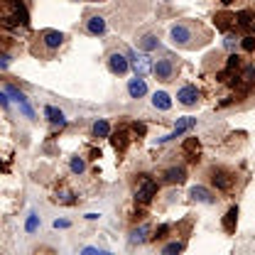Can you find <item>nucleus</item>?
Wrapping results in <instances>:
<instances>
[{"label":"nucleus","mask_w":255,"mask_h":255,"mask_svg":"<svg viewBox=\"0 0 255 255\" xmlns=\"http://www.w3.org/2000/svg\"><path fill=\"white\" fill-rule=\"evenodd\" d=\"M169 39L179 49H201L211 42V30L196 20H177L169 27Z\"/></svg>","instance_id":"1"},{"label":"nucleus","mask_w":255,"mask_h":255,"mask_svg":"<svg viewBox=\"0 0 255 255\" xmlns=\"http://www.w3.org/2000/svg\"><path fill=\"white\" fill-rule=\"evenodd\" d=\"M64 39H66V37H64V32H59V30H42L34 37L30 52L37 59H52V57L62 49Z\"/></svg>","instance_id":"2"},{"label":"nucleus","mask_w":255,"mask_h":255,"mask_svg":"<svg viewBox=\"0 0 255 255\" xmlns=\"http://www.w3.org/2000/svg\"><path fill=\"white\" fill-rule=\"evenodd\" d=\"M27 25V10L20 0H0V27H20Z\"/></svg>","instance_id":"3"},{"label":"nucleus","mask_w":255,"mask_h":255,"mask_svg":"<svg viewBox=\"0 0 255 255\" xmlns=\"http://www.w3.org/2000/svg\"><path fill=\"white\" fill-rule=\"evenodd\" d=\"M177 71H179V62L174 59V57H169V54H164L162 59L152 64V74H155V79L162 81V84H169V81H174L177 79Z\"/></svg>","instance_id":"4"},{"label":"nucleus","mask_w":255,"mask_h":255,"mask_svg":"<svg viewBox=\"0 0 255 255\" xmlns=\"http://www.w3.org/2000/svg\"><path fill=\"white\" fill-rule=\"evenodd\" d=\"M157 196V182L147 174H142L135 184V201L137 204H150L152 199Z\"/></svg>","instance_id":"5"},{"label":"nucleus","mask_w":255,"mask_h":255,"mask_svg":"<svg viewBox=\"0 0 255 255\" xmlns=\"http://www.w3.org/2000/svg\"><path fill=\"white\" fill-rule=\"evenodd\" d=\"M209 179L219 191H231L233 184H236V174L231 169H226V167H214L209 172Z\"/></svg>","instance_id":"6"},{"label":"nucleus","mask_w":255,"mask_h":255,"mask_svg":"<svg viewBox=\"0 0 255 255\" xmlns=\"http://www.w3.org/2000/svg\"><path fill=\"white\" fill-rule=\"evenodd\" d=\"M177 101L184 106V108H194V106H199V101H201V91L196 89V86H182L179 91H177Z\"/></svg>","instance_id":"7"},{"label":"nucleus","mask_w":255,"mask_h":255,"mask_svg":"<svg viewBox=\"0 0 255 255\" xmlns=\"http://www.w3.org/2000/svg\"><path fill=\"white\" fill-rule=\"evenodd\" d=\"M84 30L89 32V34H94V37L106 34V30H108L106 17H103V15H94V12H89V15H86V20H84Z\"/></svg>","instance_id":"8"},{"label":"nucleus","mask_w":255,"mask_h":255,"mask_svg":"<svg viewBox=\"0 0 255 255\" xmlns=\"http://www.w3.org/2000/svg\"><path fill=\"white\" fill-rule=\"evenodd\" d=\"M108 69H111V74L123 76V74H128V69H130V62L126 59V54L113 52V54H108Z\"/></svg>","instance_id":"9"},{"label":"nucleus","mask_w":255,"mask_h":255,"mask_svg":"<svg viewBox=\"0 0 255 255\" xmlns=\"http://www.w3.org/2000/svg\"><path fill=\"white\" fill-rule=\"evenodd\" d=\"M135 44H137V49H140V52H155V49L159 47V37L155 34V32H145V34H140V37H137V42H135Z\"/></svg>","instance_id":"10"},{"label":"nucleus","mask_w":255,"mask_h":255,"mask_svg":"<svg viewBox=\"0 0 255 255\" xmlns=\"http://www.w3.org/2000/svg\"><path fill=\"white\" fill-rule=\"evenodd\" d=\"M189 196H191V201H199V204H216L219 201L216 194L211 189H206V187H191Z\"/></svg>","instance_id":"11"},{"label":"nucleus","mask_w":255,"mask_h":255,"mask_svg":"<svg viewBox=\"0 0 255 255\" xmlns=\"http://www.w3.org/2000/svg\"><path fill=\"white\" fill-rule=\"evenodd\" d=\"M145 94H147V84H145L142 76L135 74V79L128 81V96H130V98H142Z\"/></svg>","instance_id":"12"},{"label":"nucleus","mask_w":255,"mask_h":255,"mask_svg":"<svg viewBox=\"0 0 255 255\" xmlns=\"http://www.w3.org/2000/svg\"><path fill=\"white\" fill-rule=\"evenodd\" d=\"M111 142H113V147H116L118 152H126L128 142H130V132H128V128H118V130L111 135Z\"/></svg>","instance_id":"13"},{"label":"nucleus","mask_w":255,"mask_h":255,"mask_svg":"<svg viewBox=\"0 0 255 255\" xmlns=\"http://www.w3.org/2000/svg\"><path fill=\"white\" fill-rule=\"evenodd\" d=\"M164 182L167 184H184L187 182V169L184 167H169L164 172Z\"/></svg>","instance_id":"14"},{"label":"nucleus","mask_w":255,"mask_h":255,"mask_svg":"<svg viewBox=\"0 0 255 255\" xmlns=\"http://www.w3.org/2000/svg\"><path fill=\"white\" fill-rule=\"evenodd\" d=\"M150 223H142V226H137V228H132V233H130V246H140V243H145V241H150Z\"/></svg>","instance_id":"15"},{"label":"nucleus","mask_w":255,"mask_h":255,"mask_svg":"<svg viewBox=\"0 0 255 255\" xmlns=\"http://www.w3.org/2000/svg\"><path fill=\"white\" fill-rule=\"evenodd\" d=\"M194 123H196L194 118H182V121L177 123V128H174V130H172L169 135H164V137H159V142H169V140H174V137H179V135H182L184 130H189V128L194 126Z\"/></svg>","instance_id":"16"},{"label":"nucleus","mask_w":255,"mask_h":255,"mask_svg":"<svg viewBox=\"0 0 255 255\" xmlns=\"http://www.w3.org/2000/svg\"><path fill=\"white\" fill-rule=\"evenodd\" d=\"M182 152L187 155L189 162H196V159H199V152H201L199 140H196V137H187V140H184V145H182Z\"/></svg>","instance_id":"17"},{"label":"nucleus","mask_w":255,"mask_h":255,"mask_svg":"<svg viewBox=\"0 0 255 255\" xmlns=\"http://www.w3.org/2000/svg\"><path fill=\"white\" fill-rule=\"evenodd\" d=\"M44 116H47V121H49L54 128H64V126H66L64 113L59 111V108H54V106H47V108H44Z\"/></svg>","instance_id":"18"},{"label":"nucleus","mask_w":255,"mask_h":255,"mask_svg":"<svg viewBox=\"0 0 255 255\" xmlns=\"http://www.w3.org/2000/svg\"><path fill=\"white\" fill-rule=\"evenodd\" d=\"M152 106L157 108V111H169L172 108V98L167 91H155L152 94Z\"/></svg>","instance_id":"19"},{"label":"nucleus","mask_w":255,"mask_h":255,"mask_svg":"<svg viewBox=\"0 0 255 255\" xmlns=\"http://www.w3.org/2000/svg\"><path fill=\"white\" fill-rule=\"evenodd\" d=\"M236 223H238V206H231L223 216V231L226 233H233L236 231Z\"/></svg>","instance_id":"20"},{"label":"nucleus","mask_w":255,"mask_h":255,"mask_svg":"<svg viewBox=\"0 0 255 255\" xmlns=\"http://www.w3.org/2000/svg\"><path fill=\"white\" fill-rule=\"evenodd\" d=\"M91 132H94V137H108V135H111L108 121H96L94 128H91Z\"/></svg>","instance_id":"21"},{"label":"nucleus","mask_w":255,"mask_h":255,"mask_svg":"<svg viewBox=\"0 0 255 255\" xmlns=\"http://www.w3.org/2000/svg\"><path fill=\"white\" fill-rule=\"evenodd\" d=\"M69 167H71L74 174H84V172H86V159L81 157V155H74L71 162H69Z\"/></svg>","instance_id":"22"},{"label":"nucleus","mask_w":255,"mask_h":255,"mask_svg":"<svg viewBox=\"0 0 255 255\" xmlns=\"http://www.w3.org/2000/svg\"><path fill=\"white\" fill-rule=\"evenodd\" d=\"M132 64H135V71H137V76H142V74H147L152 66H150V62H147V57H135L132 59Z\"/></svg>","instance_id":"23"},{"label":"nucleus","mask_w":255,"mask_h":255,"mask_svg":"<svg viewBox=\"0 0 255 255\" xmlns=\"http://www.w3.org/2000/svg\"><path fill=\"white\" fill-rule=\"evenodd\" d=\"M184 246H187L184 241H174V243H169V246H164V248H162V253H164V255L182 253V251H184Z\"/></svg>","instance_id":"24"},{"label":"nucleus","mask_w":255,"mask_h":255,"mask_svg":"<svg viewBox=\"0 0 255 255\" xmlns=\"http://www.w3.org/2000/svg\"><path fill=\"white\" fill-rule=\"evenodd\" d=\"M241 44V37L236 32H226V49H236Z\"/></svg>","instance_id":"25"},{"label":"nucleus","mask_w":255,"mask_h":255,"mask_svg":"<svg viewBox=\"0 0 255 255\" xmlns=\"http://www.w3.org/2000/svg\"><path fill=\"white\" fill-rule=\"evenodd\" d=\"M57 201H59V204H74V194L69 189H64L57 194Z\"/></svg>","instance_id":"26"},{"label":"nucleus","mask_w":255,"mask_h":255,"mask_svg":"<svg viewBox=\"0 0 255 255\" xmlns=\"http://www.w3.org/2000/svg\"><path fill=\"white\" fill-rule=\"evenodd\" d=\"M241 44H243V49H246V52L255 49V39L253 37H241Z\"/></svg>","instance_id":"27"},{"label":"nucleus","mask_w":255,"mask_h":255,"mask_svg":"<svg viewBox=\"0 0 255 255\" xmlns=\"http://www.w3.org/2000/svg\"><path fill=\"white\" fill-rule=\"evenodd\" d=\"M25 228H27L30 233H34V231H37V216H34V214L27 219V226H25Z\"/></svg>","instance_id":"28"},{"label":"nucleus","mask_w":255,"mask_h":255,"mask_svg":"<svg viewBox=\"0 0 255 255\" xmlns=\"http://www.w3.org/2000/svg\"><path fill=\"white\" fill-rule=\"evenodd\" d=\"M66 226H69V221H54V228H66Z\"/></svg>","instance_id":"29"},{"label":"nucleus","mask_w":255,"mask_h":255,"mask_svg":"<svg viewBox=\"0 0 255 255\" xmlns=\"http://www.w3.org/2000/svg\"><path fill=\"white\" fill-rule=\"evenodd\" d=\"M223 2H233V0H223ZM238 2H243V5H255V0H238Z\"/></svg>","instance_id":"30"},{"label":"nucleus","mask_w":255,"mask_h":255,"mask_svg":"<svg viewBox=\"0 0 255 255\" xmlns=\"http://www.w3.org/2000/svg\"><path fill=\"white\" fill-rule=\"evenodd\" d=\"M0 103H2V106L7 108V96H5V94H0Z\"/></svg>","instance_id":"31"},{"label":"nucleus","mask_w":255,"mask_h":255,"mask_svg":"<svg viewBox=\"0 0 255 255\" xmlns=\"http://www.w3.org/2000/svg\"><path fill=\"white\" fill-rule=\"evenodd\" d=\"M0 66H2V69H5V66H7V57H5V54H2V57H0Z\"/></svg>","instance_id":"32"},{"label":"nucleus","mask_w":255,"mask_h":255,"mask_svg":"<svg viewBox=\"0 0 255 255\" xmlns=\"http://www.w3.org/2000/svg\"><path fill=\"white\" fill-rule=\"evenodd\" d=\"M96 2H103V0H96Z\"/></svg>","instance_id":"33"}]
</instances>
